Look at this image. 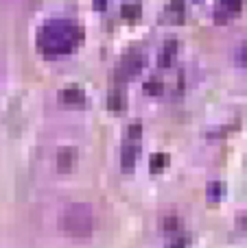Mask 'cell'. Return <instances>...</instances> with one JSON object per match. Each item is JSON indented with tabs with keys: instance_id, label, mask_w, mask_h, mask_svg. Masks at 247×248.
<instances>
[{
	"instance_id": "2",
	"label": "cell",
	"mask_w": 247,
	"mask_h": 248,
	"mask_svg": "<svg viewBox=\"0 0 247 248\" xmlns=\"http://www.w3.org/2000/svg\"><path fill=\"white\" fill-rule=\"evenodd\" d=\"M61 231L66 235L74 237V240H83V237L92 235V229H94V216H92L90 205L86 202H74V205L66 207L61 211Z\"/></svg>"
},
{
	"instance_id": "4",
	"label": "cell",
	"mask_w": 247,
	"mask_h": 248,
	"mask_svg": "<svg viewBox=\"0 0 247 248\" xmlns=\"http://www.w3.org/2000/svg\"><path fill=\"white\" fill-rule=\"evenodd\" d=\"M142 68H144V55L142 52H138V50L127 52V55L118 61L116 72H114V77H116V85H123V83L136 78L140 72H142Z\"/></svg>"
},
{
	"instance_id": "6",
	"label": "cell",
	"mask_w": 247,
	"mask_h": 248,
	"mask_svg": "<svg viewBox=\"0 0 247 248\" xmlns=\"http://www.w3.org/2000/svg\"><path fill=\"white\" fill-rule=\"evenodd\" d=\"M86 92L81 90V87L77 85H70L66 87V90L59 92V103L64 105V107H72V109H81L86 107Z\"/></svg>"
},
{
	"instance_id": "5",
	"label": "cell",
	"mask_w": 247,
	"mask_h": 248,
	"mask_svg": "<svg viewBox=\"0 0 247 248\" xmlns=\"http://www.w3.org/2000/svg\"><path fill=\"white\" fill-rule=\"evenodd\" d=\"M243 2L245 0H217L214 11H212L214 22L217 24H228L230 20H234L243 11Z\"/></svg>"
},
{
	"instance_id": "12",
	"label": "cell",
	"mask_w": 247,
	"mask_h": 248,
	"mask_svg": "<svg viewBox=\"0 0 247 248\" xmlns=\"http://www.w3.org/2000/svg\"><path fill=\"white\" fill-rule=\"evenodd\" d=\"M162 92H164V85H162V81L160 78H149L147 83H144V94H149V96H160Z\"/></svg>"
},
{
	"instance_id": "3",
	"label": "cell",
	"mask_w": 247,
	"mask_h": 248,
	"mask_svg": "<svg viewBox=\"0 0 247 248\" xmlns=\"http://www.w3.org/2000/svg\"><path fill=\"white\" fill-rule=\"evenodd\" d=\"M140 135H142V124L136 122L127 128V140L123 144L121 150V166L125 172H131L138 161V153H140Z\"/></svg>"
},
{
	"instance_id": "7",
	"label": "cell",
	"mask_w": 247,
	"mask_h": 248,
	"mask_svg": "<svg viewBox=\"0 0 247 248\" xmlns=\"http://www.w3.org/2000/svg\"><path fill=\"white\" fill-rule=\"evenodd\" d=\"M162 22H171V24L184 22V0H171L162 13Z\"/></svg>"
},
{
	"instance_id": "14",
	"label": "cell",
	"mask_w": 247,
	"mask_h": 248,
	"mask_svg": "<svg viewBox=\"0 0 247 248\" xmlns=\"http://www.w3.org/2000/svg\"><path fill=\"white\" fill-rule=\"evenodd\" d=\"M236 63L247 68V42H243L239 48H236Z\"/></svg>"
},
{
	"instance_id": "1",
	"label": "cell",
	"mask_w": 247,
	"mask_h": 248,
	"mask_svg": "<svg viewBox=\"0 0 247 248\" xmlns=\"http://www.w3.org/2000/svg\"><path fill=\"white\" fill-rule=\"evenodd\" d=\"M83 44V29L72 20H48L37 31V46L39 55L48 59L72 55Z\"/></svg>"
},
{
	"instance_id": "15",
	"label": "cell",
	"mask_w": 247,
	"mask_h": 248,
	"mask_svg": "<svg viewBox=\"0 0 247 248\" xmlns=\"http://www.w3.org/2000/svg\"><path fill=\"white\" fill-rule=\"evenodd\" d=\"M223 194V185L221 183H210V187H208V196L210 198H219Z\"/></svg>"
},
{
	"instance_id": "13",
	"label": "cell",
	"mask_w": 247,
	"mask_h": 248,
	"mask_svg": "<svg viewBox=\"0 0 247 248\" xmlns=\"http://www.w3.org/2000/svg\"><path fill=\"white\" fill-rule=\"evenodd\" d=\"M166 166V155L164 153H158V155H153L151 157V172H162V168Z\"/></svg>"
},
{
	"instance_id": "17",
	"label": "cell",
	"mask_w": 247,
	"mask_h": 248,
	"mask_svg": "<svg viewBox=\"0 0 247 248\" xmlns=\"http://www.w3.org/2000/svg\"><path fill=\"white\" fill-rule=\"evenodd\" d=\"M171 248H184V242H182V244H179V246H171Z\"/></svg>"
},
{
	"instance_id": "11",
	"label": "cell",
	"mask_w": 247,
	"mask_h": 248,
	"mask_svg": "<svg viewBox=\"0 0 247 248\" xmlns=\"http://www.w3.org/2000/svg\"><path fill=\"white\" fill-rule=\"evenodd\" d=\"M121 13H123V17H125V20H138L140 13H142V7H140V4H136V2L123 4Z\"/></svg>"
},
{
	"instance_id": "9",
	"label": "cell",
	"mask_w": 247,
	"mask_h": 248,
	"mask_svg": "<svg viewBox=\"0 0 247 248\" xmlns=\"http://www.w3.org/2000/svg\"><path fill=\"white\" fill-rule=\"evenodd\" d=\"M109 109L114 113L125 109V90H123V85H114L112 92H109Z\"/></svg>"
},
{
	"instance_id": "16",
	"label": "cell",
	"mask_w": 247,
	"mask_h": 248,
	"mask_svg": "<svg viewBox=\"0 0 247 248\" xmlns=\"http://www.w3.org/2000/svg\"><path fill=\"white\" fill-rule=\"evenodd\" d=\"M241 227H243V229H245V231H247V214L243 216V218H241Z\"/></svg>"
},
{
	"instance_id": "10",
	"label": "cell",
	"mask_w": 247,
	"mask_h": 248,
	"mask_svg": "<svg viewBox=\"0 0 247 248\" xmlns=\"http://www.w3.org/2000/svg\"><path fill=\"white\" fill-rule=\"evenodd\" d=\"M74 161H77V150L74 148H61L57 155V168L59 170H70Z\"/></svg>"
},
{
	"instance_id": "8",
	"label": "cell",
	"mask_w": 247,
	"mask_h": 248,
	"mask_svg": "<svg viewBox=\"0 0 247 248\" xmlns=\"http://www.w3.org/2000/svg\"><path fill=\"white\" fill-rule=\"evenodd\" d=\"M177 48H179V44L175 42V39H169V42L164 44L162 55H160V68H169V65L173 63L175 57H177Z\"/></svg>"
}]
</instances>
